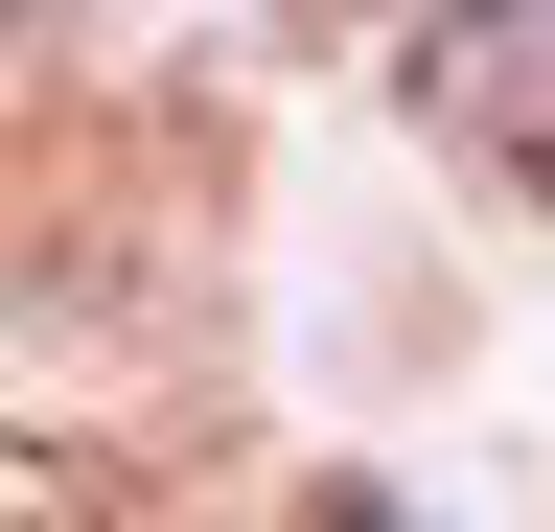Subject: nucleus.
<instances>
[{"mask_svg":"<svg viewBox=\"0 0 555 532\" xmlns=\"http://www.w3.org/2000/svg\"><path fill=\"white\" fill-rule=\"evenodd\" d=\"M416 116H440L486 185H555V0H440V47H416Z\"/></svg>","mask_w":555,"mask_h":532,"instance_id":"nucleus-1","label":"nucleus"},{"mask_svg":"<svg viewBox=\"0 0 555 532\" xmlns=\"http://www.w3.org/2000/svg\"><path fill=\"white\" fill-rule=\"evenodd\" d=\"M278 24H371V0H278Z\"/></svg>","mask_w":555,"mask_h":532,"instance_id":"nucleus-2","label":"nucleus"}]
</instances>
